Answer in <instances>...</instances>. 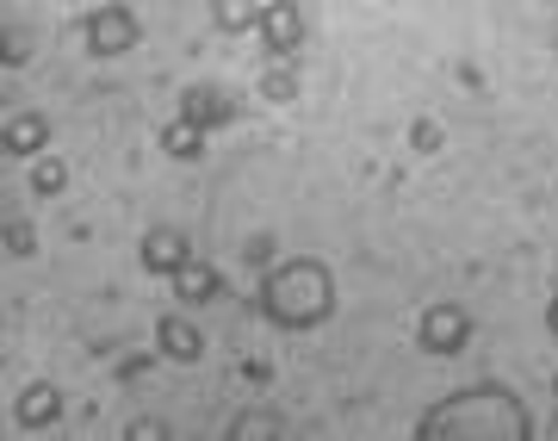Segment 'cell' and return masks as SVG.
Wrapping results in <instances>:
<instances>
[{
    "label": "cell",
    "mask_w": 558,
    "mask_h": 441,
    "mask_svg": "<svg viewBox=\"0 0 558 441\" xmlns=\"http://www.w3.org/2000/svg\"><path fill=\"white\" fill-rule=\"evenodd\" d=\"M416 441H534V417L515 385L478 380L435 398L416 422Z\"/></svg>",
    "instance_id": "obj_1"
},
{
    "label": "cell",
    "mask_w": 558,
    "mask_h": 441,
    "mask_svg": "<svg viewBox=\"0 0 558 441\" xmlns=\"http://www.w3.org/2000/svg\"><path fill=\"white\" fill-rule=\"evenodd\" d=\"M255 305L274 330H323V323L336 318V274H329V261H317V255L274 261V267L260 274Z\"/></svg>",
    "instance_id": "obj_2"
},
{
    "label": "cell",
    "mask_w": 558,
    "mask_h": 441,
    "mask_svg": "<svg viewBox=\"0 0 558 441\" xmlns=\"http://www.w3.org/2000/svg\"><path fill=\"white\" fill-rule=\"evenodd\" d=\"M143 25L137 13L124 7V0H100L87 20H81V44H87V57H124V50H137Z\"/></svg>",
    "instance_id": "obj_3"
},
{
    "label": "cell",
    "mask_w": 558,
    "mask_h": 441,
    "mask_svg": "<svg viewBox=\"0 0 558 441\" xmlns=\"http://www.w3.org/2000/svg\"><path fill=\"white\" fill-rule=\"evenodd\" d=\"M472 342V311L459 299H435V305H422V318H416V348L422 355H435V361H447V355H459Z\"/></svg>",
    "instance_id": "obj_4"
},
{
    "label": "cell",
    "mask_w": 558,
    "mask_h": 441,
    "mask_svg": "<svg viewBox=\"0 0 558 441\" xmlns=\"http://www.w3.org/2000/svg\"><path fill=\"white\" fill-rule=\"evenodd\" d=\"M260 50L274 62H292L304 50V13H299V0H267L260 7Z\"/></svg>",
    "instance_id": "obj_5"
},
{
    "label": "cell",
    "mask_w": 558,
    "mask_h": 441,
    "mask_svg": "<svg viewBox=\"0 0 558 441\" xmlns=\"http://www.w3.org/2000/svg\"><path fill=\"white\" fill-rule=\"evenodd\" d=\"M156 355H161V361H174V367H193V361L205 355L199 323L186 318V311H168V318H156Z\"/></svg>",
    "instance_id": "obj_6"
},
{
    "label": "cell",
    "mask_w": 558,
    "mask_h": 441,
    "mask_svg": "<svg viewBox=\"0 0 558 441\" xmlns=\"http://www.w3.org/2000/svg\"><path fill=\"white\" fill-rule=\"evenodd\" d=\"M180 119L199 124V131H218V124L236 119V100L223 87H211V81H193V87H180Z\"/></svg>",
    "instance_id": "obj_7"
},
{
    "label": "cell",
    "mask_w": 558,
    "mask_h": 441,
    "mask_svg": "<svg viewBox=\"0 0 558 441\" xmlns=\"http://www.w3.org/2000/svg\"><path fill=\"white\" fill-rule=\"evenodd\" d=\"M186 261H193V242H186V230H174V224H156V230L143 237V267H149V274L174 281Z\"/></svg>",
    "instance_id": "obj_8"
},
{
    "label": "cell",
    "mask_w": 558,
    "mask_h": 441,
    "mask_svg": "<svg viewBox=\"0 0 558 441\" xmlns=\"http://www.w3.org/2000/svg\"><path fill=\"white\" fill-rule=\"evenodd\" d=\"M57 417H62V385H50V380H32V385L20 392V404H13V422H20L25 436L50 429Z\"/></svg>",
    "instance_id": "obj_9"
},
{
    "label": "cell",
    "mask_w": 558,
    "mask_h": 441,
    "mask_svg": "<svg viewBox=\"0 0 558 441\" xmlns=\"http://www.w3.org/2000/svg\"><path fill=\"white\" fill-rule=\"evenodd\" d=\"M0 143H7L13 162H38L44 150H50V119H44V112H13L7 131H0Z\"/></svg>",
    "instance_id": "obj_10"
},
{
    "label": "cell",
    "mask_w": 558,
    "mask_h": 441,
    "mask_svg": "<svg viewBox=\"0 0 558 441\" xmlns=\"http://www.w3.org/2000/svg\"><path fill=\"white\" fill-rule=\"evenodd\" d=\"M168 286H174V299L186 305V311H199V305L223 299V274L211 267V261H199V255L186 261V267H180V274H174Z\"/></svg>",
    "instance_id": "obj_11"
},
{
    "label": "cell",
    "mask_w": 558,
    "mask_h": 441,
    "mask_svg": "<svg viewBox=\"0 0 558 441\" xmlns=\"http://www.w3.org/2000/svg\"><path fill=\"white\" fill-rule=\"evenodd\" d=\"M205 143H211V131H199V124H186V119H174L168 131H161V150H168L174 162H199Z\"/></svg>",
    "instance_id": "obj_12"
},
{
    "label": "cell",
    "mask_w": 558,
    "mask_h": 441,
    "mask_svg": "<svg viewBox=\"0 0 558 441\" xmlns=\"http://www.w3.org/2000/svg\"><path fill=\"white\" fill-rule=\"evenodd\" d=\"M62 187H69V162L44 150V156L32 162V193H38V200H50V193H62Z\"/></svg>",
    "instance_id": "obj_13"
},
{
    "label": "cell",
    "mask_w": 558,
    "mask_h": 441,
    "mask_svg": "<svg viewBox=\"0 0 558 441\" xmlns=\"http://www.w3.org/2000/svg\"><path fill=\"white\" fill-rule=\"evenodd\" d=\"M230 436H286V422H279V417H267V410H242V417L236 422H230Z\"/></svg>",
    "instance_id": "obj_14"
},
{
    "label": "cell",
    "mask_w": 558,
    "mask_h": 441,
    "mask_svg": "<svg viewBox=\"0 0 558 441\" xmlns=\"http://www.w3.org/2000/svg\"><path fill=\"white\" fill-rule=\"evenodd\" d=\"M260 94H267V100H292V94H299V75H292V69H286V62H274V69H267V81H260Z\"/></svg>",
    "instance_id": "obj_15"
},
{
    "label": "cell",
    "mask_w": 558,
    "mask_h": 441,
    "mask_svg": "<svg viewBox=\"0 0 558 441\" xmlns=\"http://www.w3.org/2000/svg\"><path fill=\"white\" fill-rule=\"evenodd\" d=\"M218 25H223V32H248V25H260V7H242V0H218Z\"/></svg>",
    "instance_id": "obj_16"
},
{
    "label": "cell",
    "mask_w": 558,
    "mask_h": 441,
    "mask_svg": "<svg viewBox=\"0 0 558 441\" xmlns=\"http://www.w3.org/2000/svg\"><path fill=\"white\" fill-rule=\"evenodd\" d=\"M7 255H38V237H32V224H25V218H13V224H7Z\"/></svg>",
    "instance_id": "obj_17"
},
{
    "label": "cell",
    "mask_w": 558,
    "mask_h": 441,
    "mask_svg": "<svg viewBox=\"0 0 558 441\" xmlns=\"http://www.w3.org/2000/svg\"><path fill=\"white\" fill-rule=\"evenodd\" d=\"M410 143H416V156H435V150H440V124L435 119H416V124H410Z\"/></svg>",
    "instance_id": "obj_18"
},
{
    "label": "cell",
    "mask_w": 558,
    "mask_h": 441,
    "mask_svg": "<svg viewBox=\"0 0 558 441\" xmlns=\"http://www.w3.org/2000/svg\"><path fill=\"white\" fill-rule=\"evenodd\" d=\"M131 436H137V441H156V436H168V422H161V417H137V422H131Z\"/></svg>",
    "instance_id": "obj_19"
},
{
    "label": "cell",
    "mask_w": 558,
    "mask_h": 441,
    "mask_svg": "<svg viewBox=\"0 0 558 441\" xmlns=\"http://www.w3.org/2000/svg\"><path fill=\"white\" fill-rule=\"evenodd\" d=\"M546 330H553V336H558V299L546 305Z\"/></svg>",
    "instance_id": "obj_20"
},
{
    "label": "cell",
    "mask_w": 558,
    "mask_h": 441,
    "mask_svg": "<svg viewBox=\"0 0 558 441\" xmlns=\"http://www.w3.org/2000/svg\"><path fill=\"white\" fill-rule=\"evenodd\" d=\"M553 398H558V373H553Z\"/></svg>",
    "instance_id": "obj_21"
}]
</instances>
